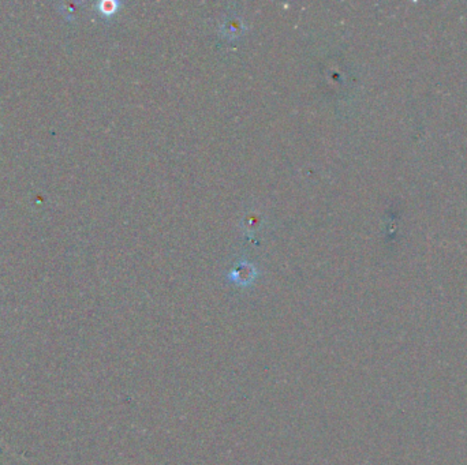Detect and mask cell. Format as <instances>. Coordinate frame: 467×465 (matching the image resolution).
<instances>
[{"mask_svg": "<svg viewBox=\"0 0 467 465\" xmlns=\"http://www.w3.org/2000/svg\"><path fill=\"white\" fill-rule=\"evenodd\" d=\"M120 3L117 1H113V0H104V1H99L96 4V10L100 15H103L104 18H110L111 15H114L119 8Z\"/></svg>", "mask_w": 467, "mask_h": 465, "instance_id": "7a4b0ae2", "label": "cell"}, {"mask_svg": "<svg viewBox=\"0 0 467 465\" xmlns=\"http://www.w3.org/2000/svg\"><path fill=\"white\" fill-rule=\"evenodd\" d=\"M254 266H252L250 263H242L239 266H236V269L234 270L231 277H233L234 281L238 283V284H247L249 281L253 280L254 277Z\"/></svg>", "mask_w": 467, "mask_h": 465, "instance_id": "6da1fadb", "label": "cell"}]
</instances>
